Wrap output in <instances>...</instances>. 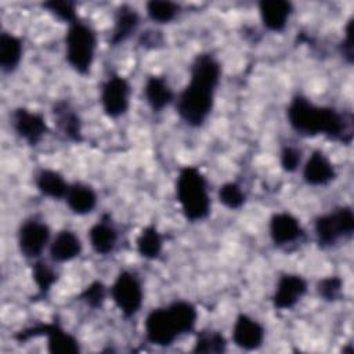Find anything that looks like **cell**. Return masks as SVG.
Segmentation results:
<instances>
[{
  "label": "cell",
  "mask_w": 354,
  "mask_h": 354,
  "mask_svg": "<svg viewBox=\"0 0 354 354\" xmlns=\"http://www.w3.org/2000/svg\"><path fill=\"white\" fill-rule=\"evenodd\" d=\"M65 201L73 213L87 214L93 212L97 205V194L91 187L83 183H75L69 185Z\"/></svg>",
  "instance_id": "7402d4cb"
},
{
  "label": "cell",
  "mask_w": 354,
  "mask_h": 354,
  "mask_svg": "<svg viewBox=\"0 0 354 354\" xmlns=\"http://www.w3.org/2000/svg\"><path fill=\"white\" fill-rule=\"evenodd\" d=\"M263 25L272 32H282L292 14V4L286 0H263L259 3Z\"/></svg>",
  "instance_id": "2e32d148"
},
{
  "label": "cell",
  "mask_w": 354,
  "mask_h": 354,
  "mask_svg": "<svg viewBox=\"0 0 354 354\" xmlns=\"http://www.w3.org/2000/svg\"><path fill=\"white\" fill-rule=\"evenodd\" d=\"M111 297L126 318L134 317L142 304V288L138 278L130 271L119 272L111 286Z\"/></svg>",
  "instance_id": "ba28073f"
},
{
  "label": "cell",
  "mask_w": 354,
  "mask_h": 354,
  "mask_svg": "<svg viewBox=\"0 0 354 354\" xmlns=\"http://www.w3.org/2000/svg\"><path fill=\"white\" fill-rule=\"evenodd\" d=\"M95 48L97 37L87 24L79 19L69 24L65 36V57L77 73L86 75L90 72Z\"/></svg>",
  "instance_id": "5b68a950"
},
{
  "label": "cell",
  "mask_w": 354,
  "mask_h": 354,
  "mask_svg": "<svg viewBox=\"0 0 354 354\" xmlns=\"http://www.w3.org/2000/svg\"><path fill=\"white\" fill-rule=\"evenodd\" d=\"M232 340L243 350H256L264 342V328L246 314H239L232 326Z\"/></svg>",
  "instance_id": "4fadbf2b"
},
{
  "label": "cell",
  "mask_w": 354,
  "mask_h": 354,
  "mask_svg": "<svg viewBox=\"0 0 354 354\" xmlns=\"http://www.w3.org/2000/svg\"><path fill=\"white\" fill-rule=\"evenodd\" d=\"M335 177V166L322 151H314L303 166V178L310 185H326Z\"/></svg>",
  "instance_id": "9a60e30c"
},
{
  "label": "cell",
  "mask_w": 354,
  "mask_h": 354,
  "mask_svg": "<svg viewBox=\"0 0 354 354\" xmlns=\"http://www.w3.org/2000/svg\"><path fill=\"white\" fill-rule=\"evenodd\" d=\"M218 201L228 209H239L243 206L246 196L241 185L236 183H225L218 189Z\"/></svg>",
  "instance_id": "f1b7e54d"
},
{
  "label": "cell",
  "mask_w": 354,
  "mask_h": 354,
  "mask_svg": "<svg viewBox=\"0 0 354 354\" xmlns=\"http://www.w3.org/2000/svg\"><path fill=\"white\" fill-rule=\"evenodd\" d=\"M176 195L187 220L199 221L210 212L207 183L199 169L184 166L176 181Z\"/></svg>",
  "instance_id": "277c9868"
},
{
  "label": "cell",
  "mask_w": 354,
  "mask_h": 354,
  "mask_svg": "<svg viewBox=\"0 0 354 354\" xmlns=\"http://www.w3.org/2000/svg\"><path fill=\"white\" fill-rule=\"evenodd\" d=\"M314 230L321 246H332L342 238H350L354 231V214L351 207L343 206L317 217Z\"/></svg>",
  "instance_id": "8992f818"
},
{
  "label": "cell",
  "mask_w": 354,
  "mask_h": 354,
  "mask_svg": "<svg viewBox=\"0 0 354 354\" xmlns=\"http://www.w3.org/2000/svg\"><path fill=\"white\" fill-rule=\"evenodd\" d=\"M22 58V41L11 33L0 35V66L3 72H12Z\"/></svg>",
  "instance_id": "cb8c5ba5"
},
{
  "label": "cell",
  "mask_w": 354,
  "mask_h": 354,
  "mask_svg": "<svg viewBox=\"0 0 354 354\" xmlns=\"http://www.w3.org/2000/svg\"><path fill=\"white\" fill-rule=\"evenodd\" d=\"M36 187L40 191V194L53 198V199H61L65 198L69 184L64 180V177L51 169H43L36 176Z\"/></svg>",
  "instance_id": "603a6c76"
},
{
  "label": "cell",
  "mask_w": 354,
  "mask_h": 354,
  "mask_svg": "<svg viewBox=\"0 0 354 354\" xmlns=\"http://www.w3.org/2000/svg\"><path fill=\"white\" fill-rule=\"evenodd\" d=\"M88 239L91 248L98 254H108L113 250L118 242V231L112 225L111 220H108L106 216H104L90 228Z\"/></svg>",
  "instance_id": "ffe728a7"
},
{
  "label": "cell",
  "mask_w": 354,
  "mask_h": 354,
  "mask_svg": "<svg viewBox=\"0 0 354 354\" xmlns=\"http://www.w3.org/2000/svg\"><path fill=\"white\" fill-rule=\"evenodd\" d=\"M340 51H342V55L347 59V62L351 64L353 62V18L347 22L346 36L342 41Z\"/></svg>",
  "instance_id": "836d02e7"
},
{
  "label": "cell",
  "mask_w": 354,
  "mask_h": 354,
  "mask_svg": "<svg viewBox=\"0 0 354 354\" xmlns=\"http://www.w3.org/2000/svg\"><path fill=\"white\" fill-rule=\"evenodd\" d=\"M189 83L178 94L176 109L178 116L191 127L202 126L214 104L221 68L218 61L207 53L198 54L191 64Z\"/></svg>",
  "instance_id": "6da1fadb"
},
{
  "label": "cell",
  "mask_w": 354,
  "mask_h": 354,
  "mask_svg": "<svg viewBox=\"0 0 354 354\" xmlns=\"http://www.w3.org/2000/svg\"><path fill=\"white\" fill-rule=\"evenodd\" d=\"M32 278L41 296L47 295L51 286L57 282L58 275L55 270L46 261H36L32 267Z\"/></svg>",
  "instance_id": "83f0119b"
},
{
  "label": "cell",
  "mask_w": 354,
  "mask_h": 354,
  "mask_svg": "<svg viewBox=\"0 0 354 354\" xmlns=\"http://www.w3.org/2000/svg\"><path fill=\"white\" fill-rule=\"evenodd\" d=\"M342 286H343V281L336 275H330L318 282L317 292L324 300L333 301L340 297Z\"/></svg>",
  "instance_id": "1f68e13d"
},
{
  "label": "cell",
  "mask_w": 354,
  "mask_h": 354,
  "mask_svg": "<svg viewBox=\"0 0 354 354\" xmlns=\"http://www.w3.org/2000/svg\"><path fill=\"white\" fill-rule=\"evenodd\" d=\"M48 239V225L36 218L26 220L18 230V248L28 259H37L47 246Z\"/></svg>",
  "instance_id": "30bf717a"
},
{
  "label": "cell",
  "mask_w": 354,
  "mask_h": 354,
  "mask_svg": "<svg viewBox=\"0 0 354 354\" xmlns=\"http://www.w3.org/2000/svg\"><path fill=\"white\" fill-rule=\"evenodd\" d=\"M106 297V288L101 281H94L84 288L80 299L91 308H100Z\"/></svg>",
  "instance_id": "4dcf8cb0"
},
{
  "label": "cell",
  "mask_w": 354,
  "mask_h": 354,
  "mask_svg": "<svg viewBox=\"0 0 354 354\" xmlns=\"http://www.w3.org/2000/svg\"><path fill=\"white\" fill-rule=\"evenodd\" d=\"M286 116L290 127L301 136H326L344 144L353 138V118L330 106H318L303 95H296L288 105Z\"/></svg>",
  "instance_id": "7a4b0ae2"
},
{
  "label": "cell",
  "mask_w": 354,
  "mask_h": 354,
  "mask_svg": "<svg viewBox=\"0 0 354 354\" xmlns=\"http://www.w3.org/2000/svg\"><path fill=\"white\" fill-rule=\"evenodd\" d=\"M268 231L272 242L277 246H285V245L293 243L304 235V231L299 220L286 212H279L272 214V217L270 218Z\"/></svg>",
  "instance_id": "5bb4252c"
},
{
  "label": "cell",
  "mask_w": 354,
  "mask_h": 354,
  "mask_svg": "<svg viewBox=\"0 0 354 354\" xmlns=\"http://www.w3.org/2000/svg\"><path fill=\"white\" fill-rule=\"evenodd\" d=\"M307 292V282L297 274H283L277 283L272 295L274 307L278 310H289L295 307Z\"/></svg>",
  "instance_id": "7c38bea8"
},
{
  "label": "cell",
  "mask_w": 354,
  "mask_h": 354,
  "mask_svg": "<svg viewBox=\"0 0 354 354\" xmlns=\"http://www.w3.org/2000/svg\"><path fill=\"white\" fill-rule=\"evenodd\" d=\"M301 160V152L296 147L286 145L281 151V166L285 171H295L297 170Z\"/></svg>",
  "instance_id": "d6a6232c"
},
{
  "label": "cell",
  "mask_w": 354,
  "mask_h": 354,
  "mask_svg": "<svg viewBox=\"0 0 354 354\" xmlns=\"http://www.w3.org/2000/svg\"><path fill=\"white\" fill-rule=\"evenodd\" d=\"M53 115L58 129L68 140L75 142H80L83 140L80 118L68 101H57L53 106Z\"/></svg>",
  "instance_id": "e0dca14e"
},
{
  "label": "cell",
  "mask_w": 354,
  "mask_h": 354,
  "mask_svg": "<svg viewBox=\"0 0 354 354\" xmlns=\"http://www.w3.org/2000/svg\"><path fill=\"white\" fill-rule=\"evenodd\" d=\"M196 308L184 300L173 301L166 307L153 308L145 318L144 329L147 340L155 346L167 347L180 336L195 329Z\"/></svg>",
  "instance_id": "3957f363"
},
{
  "label": "cell",
  "mask_w": 354,
  "mask_h": 354,
  "mask_svg": "<svg viewBox=\"0 0 354 354\" xmlns=\"http://www.w3.org/2000/svg\"><path fill=\"white\" fill-rule=\"evenodd\" d=\"M144 94L148 105L155 112L165 109L174 98V93L162 76H149L144 86Z\"/></svg>",
  "instance_id": "44dd1931"
},
{
  "label": "cell",
  "mask_w": 354,
  "mask_h": 354,
  "mask_svg": "<svg viewBox=\"0 0 354 354\" xmlns=\"http://www.w3.org/2000/svg\"><path fill=\"white\" fill-rule=\"evenodd\" d=\"M162 43V36L158 32H145L141 36V44L144 47H158Z\"/></svg>",
  "instance_id": "e575fe53"
},
{
  "label": "cell",
  "mask_w": 354,
  "mask_h": 354,
  "mask_svg": "<svg viewBox=\"0 0 354 354\" xmlns=\"http://www.w3.org/2000/svg\"><path fill=\"white\" fill-rule=\"evenodd\" d=\"M14 131L29 145H37L47 133V124L40 113L26 108H17L11 116Z\"/></svg>",
  "instance_id": "8fae6325"
},
{
  "label": "cell",
  "mask_w": 354,
  "mask_h": 354,
  "mask_svg": "<svg viewBox=\"0 0 354 354\" xmlns=\"http://www.w3.org/2000/svg\"><path fill=\"white\" fill-rule=\"evenodd\" d=\"M138 24H140V15L137 10L127 4L120 6L116 11L113 29L109 37V44L118 46L123 43L126 39H129L133 35V32H136Z\"/></svg>",
  "instance_id": "d6986e66"
},
{
  "label": "cell",
  "mask_w": 354,
  "mask_h": 354,
  "mask_svg": "<svg viewBox=\"0 0 354 354\" xmlns=\"http://www.w3.org/2000/svg\"><path fill=\"white\" fill-rule=\"evenodd\" d=\"M178 6L173 1L165 0H151L147 3L148 17L158 24H167L176 18L178 14Z\"/></svg>",
  "instance_id": "4316f807"
},
{
  "label": "cell",
  "mask_w": 354,
  "mask_h": 354,
  "mask_svg": "<svg viewBox=\"0 0 354 354\" xmlns=\"http://www.w3.org/2000/svg\"><path fill=\"white\" fill-rule=\"evenodd\" d=\"M82 253V242L71 230L59 231L50 245V256L57 263H65L76 259Z\"/></svg>",
  "instance_id": "ac0fdd59"
},
{
  "label": "cell",
  "mask_w": 354,
  "mask_h": 354,
  "mask_svg": "<svg viewBox=\"0 0 354 354\" xmlns=\"http://www.w3.org/2000/svg\"><path fill=\"white\" fill-rule=\"evenodd\" d=\"M129 104V82L119 75H111L101 87V105L104 113L109 118L116 119L127 112Z\"/></svg>",
  "instance_id": "9c48e42d"
},
{
  "label": "cell",
  "mask_w": 354,
  "mask_h": 354,
  "mask_svg": "<svg viewBox=\"0 0 354 354\" xmlns=\"http://www.w3.org/2000/svg\"><path fill=\"white\" fill-rule=\"evenodd\" d=\"M36 336L47 337V350L53 354H76L80 351L79 342L57 322L37 324L19 330L14 337L18 342H25Z\"/></svg>",
  "instance_id": "52a82bcc"
},
{
  "label": "cell",
  "mask_w": 354,
  "mask_h": 354,
  "mask_svg": "<svg viewBox=\"0 0 354 354\" xmlns=\"http://www.w3.org/2000/svg\"><path fill=\"white\" fill-rule=\"evenodd\" d=\"M163 246V239L155 225H147L142 228L137 238V250L145 259H156Z\"/></svg>",
  "instance_id": "d4e9b609"
},
{
  "label": "cell",
  "mask_w": 354,
  "mask_h": 354,
  "mask_svg": "<svg viewBox=\"0 0 354 354\" xmlns=\"http://www.w3.org/2000/svg\"><path fill=\"white\" fill-rule=\"evenodd\" d=\"M44 8H47L53 15H55L57 18L72 24L77 19L76 17V4L72 1H66V0H51L43 4Z\"/></svg>",
  "instance_id": "f546056e"
},
{
  "label": "cell",
  "mask_w": 354,
  "mask_h": 354,
  "mask_svg": "<svg viewBox=\"0 0 354 354\" xmlns=\"http://www.w3.org/2000/svg\"><path fill=\"white\" fill-rule=\"evenodd\" d=\"M227 350V340L218 330H201L196 335L194 351L205 354H221Z\"/></svg>",
  "instance_id": "484cf974"
}]
</instances>
